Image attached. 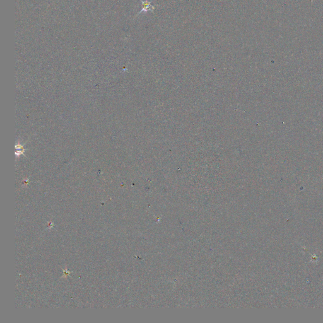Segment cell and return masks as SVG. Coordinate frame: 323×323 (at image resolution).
<instances>
[{"label":"cell","instance_id":"obj_1","mask_svg":"<svg viewBox=\"0 0 323 323\" xmlns=\"http://www.w3.org/2000/svg\"><path fill=\"white\" fill-rule=\"evenodd\" d=\"M142 10H141L139 13H141L142 12H146L148 11H153L155 9V7L151 5L152 1H149L148 0H142Z\"/></svg>","mask_w":323,"mask_h":323}]
</instances>
